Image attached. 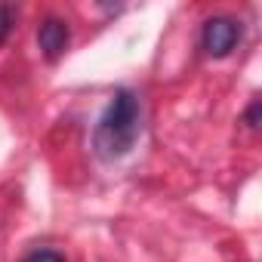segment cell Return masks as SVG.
I'll list each match as a JSON object with an SVG mask.
<instances>
[{
  "label": "cell",
  "instance_id": "obj_1",
  "mask_svg": "<svg viewBox=\"0 0 262 262\" xmlns=\"http://www.w3.org/2000/svg\"><path fill=\"white\" fill-rule=\"evenodd\" d=\"M142 133V123H139V102L133 93L117 90L105 108V114L99 117L96 126V148L102 158H120L129 148L136 145Z\"/></svg>",
  "mask_w": 262,
  "mask_h": 262
},
{
  "label": "cell",
  "instance_id": "obj_2",
  "mask_svg": "<svg viewBox=\"0 0 262 262\" xmlns=\"http://www.w3.org/2000/svg\"><path fill=\"white\" fill-rule=\"evenodd\" d=\"M237 37H241V25H237L234 19L216 16V19H210V22L204 25V50H207L210 56H216V59L228 56V53L234 50Z\"/></svg>",
  "mask_w": 262,
  "mask_h": 262
},
{
  "label": "cell",
  "instance_id": "obj_3",
  "mask_svg": "<svg viewBox=\"0 0 262 262\" xmlns=\"http://www.w3.org/2000/svg\"><path fill=\"white\" fill-rule=\"evenodd\" d=\"M37 40H40V50L47 59H59L68 47V25L62 19H47L37 31Z\"/></svg>",
  "mask_w": 262,
  "mask_h": 262
},
{
  "label": "cell",
  "instance_id": "obj_4",
  "mask_svg": "<svg viewBox=\"0 0 262 262\" xmlns=\"http://www.w3.org/2000/svg\"><path fill=\"white\" fill-rule=\"evenodd\" d=\"M22 262H65L56 250H34V253H28Z\"/></svg>",
  "mask_w": 262,
  "mask_h": 262
},
{
  "label": "cell",
  "instance_id": "obj_5",
  "mask_svg": "<svg viewBox=\"0 0 262 262\" xmlns=\"http://www.w3.org/2000/svg\"><path fill=\"white\" fill-rule=\"evenodd\" d=\"M10 31H13V10L10 7H0V43L7 40Z\"/></svg>",
  "mask_w": 262,
  "mask_h": 262
},
{
  "label": "cell",
  "instance_id": "obj_6",
  "mask_svg": "<svg viewBox=\"0 0 262 262\" xmlns=\"http://www.w3.org/2000/svg\"><path fill=\"white\" fill-rule=\"evenodd\" d=\"M247 120H250V126H256V120H259V99L250 105V111H247Z\"/></svg>",
  "mask_w": 262,
  "mask_h": 262
}]
</instances>
